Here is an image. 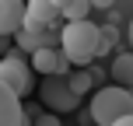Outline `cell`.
Returning <instances> with one entry per match:
<instances>
[{
    "instance_id": "277c9868",
    "label": "cell",
    "mask_w": 133,
    "mask_h": 126,
    "mask_svg": "<svg viewBox=\"0 0 133 126\" xmlns=\"http://www.w3.org/2000/svg\"><path fill=\"white\" fill-rule=\"evenodd\" d=\"M39 102L49 109V112H74V109L81 105V98L70 91V84H66V77H42L39 84Z\"/></svg>"
},
{
    "instance_id": "ba28073f",
    "label": "cell",
    "mask_w": 133,
    "mask_h": 126,
    "mask_svg": "<svg viewBox=\"0 0 133 126\" xmlns=\"http://www.w3.org/2000/svg\"><path fill=\"white\" fill-rule=\"evenodd\" d=\"M109 77H112L119 88H126V91L133 88V53L130 49H123V46L116 49V60L109 67Z\"/></svg>"
},
{
    "instance_id": "5b68a950",
    "label": "cell",
    "mask_w": 133,
    "mask_h": 126,
    "mask_svg": "<svg viewBox=\"0 0 133 126\" xmlns=\"http://www.w3.org/2000/svg\"><path fill=\"white\" fill-rule=\"evenodd\" d=\"M60 18V7L53 0H25V32H49L56 28Z\"/></svg>"
},
{
    "instance_id": "9a60e30c",
    "label": "cell",
    "mask_w": 133,
    "mask_h": 126,
    "mask_svg": "<svg viewBox=\"0 0 133 126\" xmlns=\"http://www.w3.org/2000/svg\"><path fill=\"white\" fill-rule=\"evenodd\" d=\"M116 126H133V116H126V119H119Z\"/></svg>"
},
{
    "instance_id": "8fae6325",
    "label": "cell",
    "mask_w": 133,
    "mask_h": 126,
    "mask_svg": "<svg viewBox=\"0 0 133 126\" xmlns=\"http://www.w3.org/2000/svg\"><path fill=\"white\" fill-rule=\"evenodd\" d=\"M119 49V28L116 25H102V42H98V56H105L109 49ZM98 56H95V60H98Z\"/></svg>"
},
{
    "instance_id": "30bf717a",
    "label": "cell",
    "mask_w": 133,
    "mask_h": 126,
    "mask_svg": "<svg viewBox=\"0 0 133 126\" xmlns=\"http://www.w3.org/2000/svg\"><path fill=\"white\" fill-rule=\"evenodd\" d=\"M66 84H70V91L81 98V95H88V91L95 88V81H91L88 70H70V74H66Z\"/></svg>"
},
{
    "instance_id": "5bb4252c",
    "label": "cell",
    "mask_w": 133,
    "mask_h": 126,
    "mask_svg": "<svg viewBox=\"0 0 133 126\" xmlns=\"http://www.w3.org/2000/svg\"><path fill=\"white\" fill-rule=\"evenodd\" d=\"M126 39H130V53H133V21H130V32H126Z\"/></svg>"
},
{
    "instance_id": "8992f818",
    "label": "cell",
    "mask_w": 133,
    "mask_h": 126,
    "mask_svg": "<svg viewBox=\"0 0 133 126\" xmlns=\"http://www.w3.org/2000/svg\"><path fill=\"white\" fill-rule=\"evenodd\" d=\"M0 126H28L25 105L7 84H0Z\"/></svg>"
},
{
    "instance_id": "ac0fdd59",
    "label": "cell",
    "mask_w": 133,
    "mask_h": 126,
    "mask_svg": "<svg viewBox=\"0 0 133 126\" xmlns=\"http://www.w3.org/2000/svg\"><path fill=\"white\" fill-rule=\"evenodd\" d=\"M130 95H133V88H130Z\"/></svg>"
},
{
    "instance_id": "2e32d148",
    "label": "cell",
    "mask_w": 133,
    "mask_h": 126,
    "mask_svg": "<svg viewBox=\"0 0 133 126\" xmlns=\"http://www.w3.org/2000/svg\"><path fill=\"white\" fill-rule=\"evenodd\" d=\"M53 4H56V7H63V0H53Z\"/></svg>"
},
{
    "instance_id": "6da1fadb",
    "label": "cell",
    "mask_w": 133,
    "mask_h": 126,
    "mask_svg": "<svg viewBox=\"0 0 133 126\" xmlns=\"http://www.w3.org/2000/svg\"><path fill=\"white\" fill-rule=\"evenodd\" d=\"M98 42H102V25L74 21V25H63L60 28V53L70 60V67H77V70H84V67L95 63Z\"/></svg>"
},
{
    "instance_id": "52a82bcc",
    "label": "cell",
    "mask_w": 133,
    "mask_h": 126,
    "mask_svg": "<svg viewBox=\"0 0 133 126\" xmlns=\"http://www.w3.org/2000/svg\"><path fill=\"white\" fill-rule=\"evenodd\" d=\"M25 28V0H0V39Z\"/></svg>"
},
{
    "instance_id": "4fadbf2b",
    "label": "cell",
    "mask_w": 133,
    "mask_h": 126,
    "mask_svg": "<svg viewBox=\"0 0 133 126\" xmlns=\"http://www.w3.org/2000/svg\"><path fill=\"white\" fill-rule=\"evenodd\" d=\"M88 4H91V7H95V11H109V7H112V4H116V0H88Z\"/></svg>"
},
{
    "instance_id": "7a4b0ae2",
    "label": "cell",
    "mask_w": 133,
    "mask_h": 126,
    "mask_svg": "<svg viewBox=\"0 0 133 126\" xmlns=\"http://www.w3.org/2000/svg\"><path fill=\"white\" fill-rule=\"evenodd\" d=\"M88 116L95 119V126H116L119 119L133 116V95L126 88H119V84H105V88L95 91Z\"/></svg>"
},
{
    "instance_id": "9c48e42d",
    "label": "cell",
    "mask_w": 133,
    "mask_h": 126,
    "mask_svg": "<svg viewBox=\"0 0 133 126\" xmlns=\"http://www.w3.org/2000/svg\"><path fill=\"white\" fill-rule=\"evenodd\" d=\"M88 14H91V4H88V0H63V7H60L63 25H74V21H88Z\"/></svg>"
},
{
    "instance_id": "3957f363",
    "label": "cell",
    "mask_w": 133,
    "mask_h": 126,
    "mask_svg": "<svg viewBox=\"0 0 133 126\" xmlns=\"http://www.w3.org/2000/svg\"><path fill=\"white\" fill-rule=\"evenodd\" d=\"M0 84H7L21 102H25L28 95L35 91V74H32V67H28L25 53L11 49V53L0 56Z\"/></svg>"
},
{
    "instance_id": "7c38bea8",
    "label": "cell",
    "mask_w": 133,
    "mask_h": 126,
    "mask_svg": "<svg viewBox=\"0 0 133 126\" xmlns=\"http://www.w3.org/2000/svg\"><path fill=\"white\" fill-rule=\"evenodd\" d=\"M32 126H60V116H53V112H39L32 119Z\"/></svg>"
},
{
    "instance_id": "e0dca14e",
    "label": "cell",
    "mask_w": 133,
    "mask_h": 126,
    "mask_svg": "<svg viewBox=\"0 0 133 126\" xmlns=\"http://www.w3.org/2000/svg\"><path fill=\"white\" fill-rule=\"evenodd\" d=\"M0 49H4V39H0ZM0 56H4V53H0Z\"/></svg>"
}]
</instances>
